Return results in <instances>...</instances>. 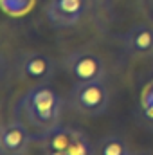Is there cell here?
Masks as SVG:
<instances>
[{"mask_svg": "<svg viewBox=\"0 0 153 155\" xmlns=\"http://www.w3.org/2000/svg\"><path fill=\"white\" fill-rule=\"evenodd\" d=\"M108 103H110V92L105 79L76 83L69 94V107L81 116H101L106 112Z\"/></svg>", "mask_w": 153, "mask_h": 155, "instance_id": "obj_2", "label": "cell"}, {"mask_svg": "<svg viewBox=\"0 0 153 155\" xmlns=\"http://www.w3.org/2000/svg\"><path fill=\"white\" fill-rule=\"evenodd\" d=\"M31 143H33V134L27 130L24 123L13 119L2 124L0 132L2 155H25Z\"/></svg>", "mask_w": 153, "mask_h": 155, "instance_id": "obj_6", "label": "cell"}, {"mask_svg": "<svg viewBox=\"0 0 153 155\" xmlns=\"http://www.w3.org/2000/svg\"><path fill=\"white\" fill-rule=\"evenodd\" d=\"M61 67L72 79H76V83L99 81L105 79L106 74L103 58L90 51H76L67 54L61 60Z\"/></svg>", "mask_w": 153, "mask_h": 155, "instance_id": "obj_4", "label": "cell"}, {"mask_svg": "<svg viewBox=\"0 0 153 155\" xmlns=\"http://www.w3.org/2000/svg\"><path fill=\"white\" fill-rule=\"evenodd\" d=\"M124 49L133 56H151L153 54V27L141 24L132 27L124 35Z\"/></svg>", "mask_w": 153, "mask_h": 155, "instance_id": "obj_8", "label": "cell"}, {"mask_svg": "<svg viewBox=\"0 0 153 155\" xmlns=\"http://www.w3.org/2000/svg\"><path fill=\"white\" fill-rule=\"evenodd\" d=\"M56 61L43 52H27L18 61L20 74L27 79H34L40 83H49L56 72Z\"/></svg>", "mask_w": 153, "mask_h": 155, "instance_id": "obj_7", "label": "cell"}, {"mask_svg": "<svg viewBox=\"0 0 153 155\" xmlns=\"http://www.w3.org/2000/svg\"><path fill=\"white\" fill-rule=\"evenodd\" d=\"M85 13L86 0H50L47 5V18L58 29L77 25Z\"/></svg>", "mask_w": 153, "mask_h": 155, "instance_id": "obj_5", "label": "cell"}, {"mask_svg": "<svg viewBox=\"0 0 153 155\" xmlns=\"http://www.w3.org/2000/svg\"><path fill=\"white\" fill-rule=\"evenodd\" d=\"M33 141L38 143L41 148L63 150L69 155H94V146L83 132L61 124L49 130L47 134L34 135Z\"/></svg>", "mask_w": 153, "mask_h": 155, "instance_id": "obj_3", "label": "cell"}, {"mask_svg": "<svg viewBox=\"0 0 153 155\" xmlns=\"http://www.w3.org/2000/svg\"><path fill=\"white\" fill-rule=\"evenodd\" d=\"M43 155H69L63 150H52V148H43Z\"/></svg>", "mask_w": 153, "mask_h": 155, "instance_id": "obj_12", "label": "cell"}, {"mask_svg": "<svg viewBox=\"0 0 153 155\" xmlns=\"http://www.w3.org/2000/svg\"><path fill=\"white\" fill-rule=\"evenodd\" d=\"M141 112H142L144 123L153 128V81L144 88L142 101H141Z\"/></svg>", "mask_w": 153, "mask_h": 155, "instance_id": "obj_10", "label": "cell"}, {"mask_svg": "<svg viewBox=\"0 0 153 155\" xmlns=\"http://www.w3.org/2000/svg\"><path fill=\"white\" fill-rule=\"evenodd\" d=\"M135 155H148V153H135Z\"/></svg>", "mask_w": 153, "mask_h": 155, "instance_id": "obj_14", "label": "cell"}, {"mask_svg": "<svg viewBox=\"0 0 153 155\" xmlns=\"http://www.w3.org/2000/svg\"><path fill=\"white\" fill-rule=\"evenodd\" d=\"M2 4H4V9L5 11H9L11 5H15L13 7V15H18V13H24L29 7L31 0H2Z\"/></svg>", "mask_w": 153, "mask_h": 155, "instance_id": "obj_11", "label": "cell"}, {"mask_svg": "<svg viewBox=\"0 0 153 155\" xmlns=\"http://www.w3.org/2000/svg\"><path fill=\"white\" fill-rule=\"evenodd\" d=\"M63 107L65 103L56 88L49 83H38L18 99L13 108V119L24 123L34 137L60 126Z\"/></svg>", "mask_w": 153, "mask_h": 155, "instance_id": "obj_1", "label": "cell"}, {"mask_svg": "<svg viewBox=\"0 0 153 155\" xmlns=\"http://www.w3.org/2000/svg\"><path fill=\"white\" fill-rule=\"evenodd\" d=\"M130 152L128 144L124 143V139L117 137V135H110L106 139H103L101 148H99V155H126Z\"/></svg>", "mask_w": 153, "mask_h": 155, "instance_id": "obj_9", "label": "cell"}, {"mask_svg": "<svg viewBox=\"0 0 153 155\" xmlns=\"http://www.w3.org/2000/svg\"><path fill=\"white\" fill-rule=\"evenodd\" d=\"M126 155H135V153H132V152H128V153H126Z\"/></svg>", "mask_w": 153, "mask_h": 155, "instance_id": "obj_13", "label": "cell"}]
</instances>
